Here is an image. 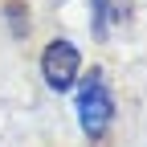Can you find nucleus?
Segmentation results:
<instances>
[{"mask_svg": "<svg viewBox=\"0 0 147 147\" xmlns=\"http://www.w3.org/2000/svg\"><path fill=\"white\" fill-rule=\"evenodd\" d=\"M78 119H82V131H86L90 139L106 135L110 119H115V102H110V90L102 86V78H98V74H90V78L82 82V90H78Z\"/></svg>", "mask_w": 147, "mask_h": 147, "instance_id": "obj_1", "label": "nucleus"}, {"mask_svg": "<svg viewBox=\"0 0 147 147\" xmlns=\"http://www.w3.org/2000/svg\"><path fill=\"white\" fill-rule=\"evenodd\" d=\"M78 69H82V53L69 41H49L45 45V53H41V78H45L49 90L65 94V90L78 82Z\"/></svg>", "mask_w": 147, "mask_h": 147, "instance_id": "obj_2", "label": "nucleus"}, {"mask_svg": "<svg viewBox=\"0 0 147 147\" xmlns=\"http://www.w3.org/2000/svg\"><path fill=\"white\" fill-rule=\"evenodd\" d=\"M94 12H98V33L106 37V33H110V25L123 21L127 4H123V0H94Z\"/></svg>", "mask_w": 147, "mask_h": 147, "instance_id": "obj_3", "label": "nucleus"}]
</instances>
